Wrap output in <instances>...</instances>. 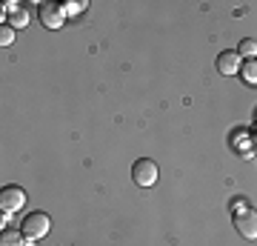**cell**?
<instances>
[{
    "label": "cell",
    "instance_id": "cell-12",
    "mask_svg": "<svg viewBox=\"0 0 257 246\" xmlns=\"http://www.w3.org/2000/svg\"><path fill=\"white\" fill-rule=\"evenodd\" d=\"M26 23H29L26 12H20V9L12 12V18H9V26H12V29H15V26H26Z\"/></svg>",
    "mask_w": 257,
    "mask_h": 246
},
{
    "label": "cell",
    "instance_id": "cell-7",
    "mask_svg": "<svg viewBox=\"0 0 257 246\" xmlns=\"http://www.w3.org/2000/svg\"><path fill=\"white\" fill-rule=\"evenodd\" d=\"M23 232H18V229H3V235H0V243L3 246H23L26 240H23Z\"/></svg>",
    "mask_w": 257,
    "mask_h": 246
},
{
    "label": "cell",
    "instance_id": "cell-10",
    "mask_svg": "<svg viewBox=\"0 0 257 246\" xmlns=\"http://www.w3.org/2000/svg\"><path fill=\"white\" fill-rule=\"evenodd\" d=\"M86 9V0H69V3H63V12H66V18H74V15H80V12Z\"/></svg>",
    "mask_w": 257,
    "mask_h": 246
},
{
    "label": "cell",
    "instance_id": "cell-11",
    "mask_svg": "<svg viewBox=\"0 0 257 246\" xmlns=\"http://www.w3.org/2000/svg\"><path fill=\"white\" fill-rule=\"evenodd\" d=\"M0 43H3V46L15 43V29H12L9 23H3V26H0Z\"/></svg>",
    "mask_w": 257,
    "mask_h": 246
},
{
    "label": "cell",
    "instance_id": "cell-6",
    "mask_svg": "<svg viewBox=\"0 0 257 246\" xmlns=\"http://www.w3.org/2000/svg\"><path fill=\"white\" fill-rule=\"evenodd\" d=\"M243 69V57H240V52H234V49H226V52H220L217 55V72L226 74V77H234V74Z\"/></svg>",
    "mask_w": 257,
    "mask_h": 246
},
{
    "label": "cell",
    "instance_id": "cell-3",
    "mask_svg": "<svg viewBox=\"0 0 257 246\" xmlns=\"http://www.w3.org/2000/svg\"><path fill=\"white\" fill-rule=\"evenodd\" d=\"M234 226L246 240H257V212L254 209H237L234 212Z\"/></svg>",
    "mask_w": 257,
    "mask_h": 246
},
{
    "label": "cell",
    "instance_id": "cell-9",
    "mask_svg": "<svg viewBox=\"0 0 257 246\" xmlns=\"http://www.w3.org/2000/svg\"><path fill=\"white\" fill-rule=\"evenodd\" d=\"M237 52H240V57H248V60H251V57H257V40H251V37H243Z\"/></svg>",
    "mask_w": 257,
    "mask_h": 246
},
{
    "label": "cell",
    "instance_id": "cell-4",
    "mask_svg": "<svg viewBox=\"0 0 257 246\" xmlns=\"http://www.w3.org/2000/svg\"><path fill=\"white\" fill-rule=\"evenodd\" d=\"M40 23L46 29H60L66 23V12L63 3H43L40 6Z\"/></svg>",
    "mask_w": 257,
    "mask_h": 246
},
{
    "label": "cell",
    "instance_id": "cell-1",
    "mask_svg": "<svg viewBox=\"0 0 257 246\" xmlns=\"http://www.w3.org/2000/svg\"><path fill=\"white\" fill-rule=\"evenodd\" d=\"M49 229H52V218H49L46 212H29L26 218H23V235L29 240H37V237L49 235Z\"/></svg>",
    "mask_w": 257,
    "mask_h": 246
},
{
    "label": "cell",
    "instance_id": "cell-5",
    "mask_svg": "<svg viewBox=\"0 0 257 246\" xmlns=\"http://www.w3.org/2000/svg\"><path fill=\"white\" fill-rule=\"evenodd\" d=\"M26 203V192L20 186H3L0 189V209L3 212H18Z\"/></svg>",
    "mask_w": 257,
    "mask_h": 246
},
{
    "label": "cell",
    "instance_id": "cell-8",
    "mask_svg": "<svg viewBox=\"0 0 257 246\" xmlns=\"http://www.w3.org/2000/svg\"><path fill=\"white\" fill-rule=\"evenodd\" d=\"M240 74H243V80H246L248 86H257V57L246 60V63H243V69H240Z\"/></svg>",
    "mask_w": 257,
    "mask_h": 246
},
{
    "label": "cell",
    "instance_id": "cell-2",
    "mask_svg": "<svg viewBox=\"0 0 257 246\" xmlns=\"http://www.w3.org/2000/svg\"><path fill=\"white\" fill-rule=\"evenodd\" d=\"M157 178H160V169H157L155 160H149V157L135 160V166H132V181L138 183V186L149 189V186H155L157 183Z\"/></svg>",
    "mask_w": 257,
    "mask_h": 246
}]
</instances>
